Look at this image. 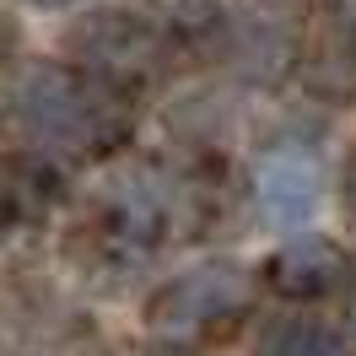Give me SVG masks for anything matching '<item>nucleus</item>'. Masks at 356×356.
Wrapping results in <instances>:
<instances>
[{"label":"nucleus","instance_id":"1","mask_svg":"<svg viewBox=\"0 0 356 356\" xmlns=\"http://www.w3.org/2000/svg\"><path fill=\"white\" fill-rule=\"evenodd\" d=\"M6 113L54 162H103L135 130V97L65 60H17L6 76Z\"/></svg>","mask_w":356,"mask_h":356},{"label":"nucleus","instance_id":"2","mask_svg":"<svg viewBox=\"0 0 356 356\" xmlns=\"http://www.w3.org/2000/svg\"><path fill=\"white\" fill-rule=\"evenodd\" d=\"M254 308V275L232 259H205V265L184 270L173 281H162L146 302V330L156 346H216L238 330Z\"/></svg>","mask_w":356,"mask_h":356},{"label":"nucleus","instance_id":"4","mask_svg":"<svg viewBox=\"0 0 356 356\" xmlns=\"http://www.w3.org/2000/svg\"><path fill=\"white\" fill-rule=\"evenodd\" d=\"M254 205L275 227H302L324 205V162L302 140H275L254 162Z\"/></svg>","mask_w":356,"mask_h":356},{"label":"nucleus","instance_id":"10","mask_svg":"<svg viewBox=\"0 0 356 356\" xmlns=\"http://www.w3.org/2000/svg\"><path fill=\"white\" fill-rule=\"evenodd\" d=\"M346 340H356V265H351V281H346Z\"/></svg>","mask_w":356,"mask_h":356},{"label":"nucleus","instance_id":"3","mask_svg":"<svg viewBox=\"0 0 356 356\" xmlns=\"http://www.w3.org/2000/svg\"><path fill=\"white\" fill-rule=\"evenodd\" d=\"M65 44L76 70H87V76L130 92V97L140 87L162 81L173 65V33L135 17V11H87L65 33Z\"/></svg>","mask_w":356,"mask_h":356},{"label":"nucleus","instance_id":"12","mask_svg":"<svg viewBox=\"0 0 356 356\" xmlns=\"http://www.w3.org/2000/svg\"><path fill=\"white\" fill-rule=\"evenodd\" d=\"M27 6H38V11H54V6H70V0H27Z\"/></svg>","mask_w":356,"mask_h":356},{"label":"nucleus","instance_id":"11","mask_svg":"<svg viewBox=\"0 0 356 356\" xmlns=\"http://www.w3.org/2000/svg\"><path fill=\"white\" fill-rule=\"evenodd\" d=\"M152 356H200V351H189V346H156Z\"/></svg>","mask_w":356,"mask_h":356},{"label":"nucleus","instance_id":"9","mask_svg":"<svg viewBox=\"0 0 356 356\" xmlns=\"http://www.w3.org/2000/svg\"><path fill=\"white\" fill-rule=\"evenodd\" d=\"M340 205H346V216H351V227H356V146H351V156H346V168H340Z\"/></svg>","mask_w":356,"mask_h":356},{"label":"nucleus","instance_id":"8","mask_svg":"<svg viewBox=\"0 0 356 356\" xmlns=\"http://www.w3.org/2000/svg\"><path fill=\"white\" fill-rule=\"evenodd\" d=\"M313 81H330L334 92H356V27H334L330 44L318 49ZM324 87V92H330Z\"/></svg>","mask_w":356,"mask_h":356},{"label":"nucleus","instance_id":"6","mask_svg":"<svg viewBox=\"0 0 356 356\" xmlns=\"http://www.w3.org/2000/svg\"><path fill=\"white\" fill-rule=\"evenodd\" d=\"M60 200V162L44 152L11 156L0 168V227L11 222H44Z\"/></svg>","mask_w":356,"mask_h":356},{"label":"nucleus","instance_id":"5","mask_svg":"<svg viewBox=\"0 0 356 356\" xmlns=\"http://www.w3.org/2000/svg\"><path fill=\"white\" fill-rule=\"evenodd\" d=\"M351 254L318 232H302V238H286L265 259V286L286 302H324V297H340L346 281H351Z\"/></svg>","mask_w":356,"mask_h":356},{"label":"nucleus","instance_id":"7","mask_svg":"<svg viewBox=\"0 0 356 356\" xmlns=\"http://www.w3.org/2000/svg\"><path fill=\"white\" fill-rule=\"evenodd\" d=\"M254 356H351V340H346V330H334L324 318L281 313V318H270L259 330Z\"/></svg>","mask_w":356,"mask_h":356}]
</instances>
